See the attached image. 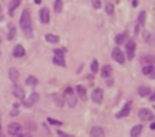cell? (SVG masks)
<instances>
[{"label":"cell","instance_id":"cell-1","mask_svg":"<svg viewBox=\"0 0 155 137\" xmlns=\"http://www.w3.org/2000/svg\"><path fill=\"white\" fill-rule=\"evenodd\" d=\"M20 26H21V30L24 32L26 36H32V20H30V12L29 9H24L23 14H21V18H20Z\"/></svg>","mask_w":155,"mask_h":137},{"label":"cell","instance_id":"cell-2","mask_svg":"<svg viewBox=\"0 0 155 137\" xmlns=\"http://www.w3.org/2000/svg\"><path fill=\"white\" fill-rule=\"evenodd\" d=\"M125 47H126V57L130 60H133L134 56H136V41L134 39H126Z\"/></svg>","mask_w":155,"mask_h":137},{"label":"cell","instance_id":"cell-3","mask_svg":"<svg viewBox=\"0 0 155 137\" xmlns=\"http://www.w3.org/2000/svg\"><path fill=\"white\" fill-rule=\"evenodd\" d=\"M111 57H113L114 62H118V64H124L125 62V54H124V51L119 47H114L111 50Z\"/></svg>","mask_w":155,"mask_h":137},{"label":"cell","instance_id":"cell-4","mask_svg":"<svg viewBox=\"0 0 155 137\" xmlns=\"http://www.w3.org/2000/svg\"><path fill=\"white\" fill-rule=\"evenodd\" d=\"M21 131H23V127H21V123H18V122H12V123H9V127H8V133L11 134V136H18V134H21Z\"/></svg>","mask_w":155,"mask_h":137},{"label":"cell","instance_id":"cell-5","mask_svg":"<svg viewBox=\"0 0 155 137\" xmlns=\"http://www.w3.org/2000/svg\"><path fill=\"white\" fill-rule=\"evenodd\" d=\"M102 98H104V92H102V89H99V88L94 89V92H92V101L95 104H101Z\"/></svg>","mask_w":155,"mask_h":137},{"label":"cell","instance_id":"cell-6","mask_svg":"<svg viewBox=\"0 0 155 137\" xmlns=\"http://www.w3.org/2000/svg\"><path fill=\"white\" fill-rule=\"evenodd\" d=\"M139 118L141 121H152L154 119V115L149 108H140L139 110Z\"/></svg>","mask_w":155,"mask_h":137},{"label":"cell","instance_id":"cell-7","mask_svg":"<svg viewBox=\"0 0 155 137\" xmlns=\"http://www.w3.org/2000/svg\"><path fill=\"white\" fill-rule=\"evenodd\" d=\"M130 111H131V103H125V106L122 107V110L116 113V118H118V119L126 118L128 115H130Z\"/></svg>","mask_w":155,"mask_h":137},{"label":"cell","instance_id":"cell-8","mask_svg":"<svg viewBox=\"0 0 155 137\" xmlns=\"http://www.w3.org/2000/svg\"><path fill=\"white\" fill-rule=\"evenodd\" d=\"M9 80L14 83V84H17L18 83V80H20V72H18V69L17 68H9Z\"/></svg>","mask_w":155,"mask_h":137},{"label":"cell","instance_id":"cell-9","mask_svg":"<svg viewBox=\"0 0 155 137\" xmlns=\"http://www.w3.org/2000/svg\"><path fill=\"white\" fill-rule=\"evenodd\" d=\"M38 99H39V95H38L36 92H32V95H30L27 99H24V106H26V107H32L33 104L38 103Z\"/></svg>","mask_w":155,"mask_h":137},{"label":"cell","instance_id":"cell-10","mask_svg":"<svg viewBox=\"0 0 155 137\" xmlns=\"http://www.w3.org/2000/svg\"><path fill=\"white\" fill-rule=\"evenodd\" d=\"M75 92H77V96H79L81 101H86V99H87V93H86V88H84V86L79 84L75 88Z\"/></svg>","mask_w":155,"mask_h":137},{"label":"cell","instance_id":"cell-11","mask_svg":"<svg viewBox=\"0 0 155 137\" xmlns=\"http://www.w3.org/2000/svg\"><path fill=\"white\" fill-rule=\"evenodd\" d=\"M12 92H14V96H17L18 99L24 101V89L18 84H14V88H12Z\"/></svg>","mask_w":155,"mask_h":137},{"label":"cell","instance_id":"cell-12","mask_svg":"<svg viewBox=\"0 0 155 137\" xmlns=\"http://www.w3.org/2000/svg\"><path fill=\"white\" fill-rule=\"evenodd\" d=\"M12 54H14V57H17V59H20V57H23V56H26V50H24V47L23 45H15L14 47V51H12Z\"/></svg>","mask_w":155,"mask_h":137},{"label":"cell","instance_id":"cell-13","mask_svg":"<svg viewBox=\"0 0 155 137\" xmlns=\"http://www.w3.org/2000/svg\"><path fill=\"white\" fill-rule=\"evenodd\" d=\"M39 18H41V23H50V11L47 8H42L39 11Z\"/></svg>","mask_w":155,"mask_h":137},{"label":"cell","instance_id":"cell-14","mask_svg":"<svg viewBox=\"0 0 155 137\" xmlns=\"http://www.w3.org/2000/svg\"><path fill=\"white\" fill-rule=\"evenodd\" d=\"M111 72H113V68H111L110 65H104V66L101 68V76H102V78L111 77Z\"/></svg>","mask_w":155,"mask_h":137},{"label":"cell","instance_id":"cell-15","mask_svg":"<svg viewBox=\"0 0 155 137\" xmlns=\"http://www.w3.org/2000/svg\"><path fill=\"white\" fill-rule=\"evenodd\" d=\"M143 39H145L148 44H151V45L155 44V36H154V33L149 32V30H145V32H143Z\"/></svg>","mask_w":155,"mask_h":137},{"label":"cell","instance_id":"cell-16","mask_svg":"<svg viewBox=\"0 0 155 137\" xmlns=\"http://www.w3.org/2000/svg\"><path fill=\"white\" fill-rule=\"evenodd\" d=\"M151 92H152V91H151V88H148V86H141V88L137 89V93H139V96H141V98L149 96Z\"/></svg>","mask_w":155,"mask_h":137},{"label":"cell","instance_id":"cell-17","mask_svg":"<svg viewBox=\"0 0 155 137\" xmlns=\"http://www.w3.org/2000/svg\"><path fill=\"white\" fill-rule=\"evenodd\" d=\"M104 136V128L101 127H94L90 130V137H102Z\"/></svg>","mask_w":155,"mask_h":137},{"label":"cell","instance_id":"cell-18","mask_svg":"<svg viewBox=\"0 0 155 137\" xmlns=\"http://www.w3.org/2000/svg\"><path fill=\"white\" fill-rule=\"evenodd\" d=\"M141 130H143V125L141 123H137V125H134L133 128H131V137H139L140 134H141Z\"/></svg>","mask_w":155,"mask_h":137},{"label":"cell","instance_id":"cell-19","mask_svg":"<svg viewBox=\"0 0 155 137\" xmlns=\"http://www.w3.org/2000/svg\"><path fill=\"white\" fill-rule=\"evenodd\" d=\"M20 3H21V0H11V3H9V15H12L15 12V9L20 6Z\"/></svg>","mask_w":155,"mask_h":137},{"label":"cell","instance_id":"cell-20","mask_svg":"<svg viewBox=\"0 0 155 137\" xmlns=\"http://www.w3.org/2000/svg\"><path fill=\"white\" fill-rule=\"evenodd\" d=\"M15 35H17V29H15V26L14 24H9L8 26V39L11 41V39H14L15 38Z\"/></svg>","mask_w":155,"mask_h":137},{"label":"cell","instance_id":"cell-21","mask_svg":"<svg viewBox=\"0 0 155 137\" xmlns=\"http://www.w3.org/2000/svg\"><path fill=\"white\" fill-rule=\"evenodd\" d=\"M126 36H128L126 32L118 35V36H116V44H118V45H119V44H125V42H126Z\"/></svg>","mask_w":155,"mask_h":137},{"label":"cell","instance_id":"cell-22","mask_svg":"<svg viewBox=\"0 0 155 137\" xmlns=\"http://www.w3.org/2000/svg\"><path fill=\"white\" fill-rule=\"evenodd\" d=\"M53 64L57 65V66H62V68H63V66H66L65 59H63V57H56V56H54V57H53Z\"/></svg>","mask_w":155,"mask_h":137},{"label":"cell","instance_id":"cell-23","mask_svg":"<svg viewBox=\"0 0 155 137\" xmlns=\"http://www.w3.org/2000/svg\"><path fill=\"white\" fill-rule=\"evenodd\" d=\"M141 72H143L145 76H152L154 74V65H145L143 69H141Z\"/></svg>","mask_w":155,"mask_h":137},{"label":"cell","instance_id":"cell-24","mask_svg":"<svg viewBox=\"0 0 155 137\" xmlns=\"http://www.w3.org/2000/svg\"><path fill=\"white\" fill-rule=\"evenodd\" d=\"M45 39L50 42V44H57L59 42V38L56 35H51V33H48V35H45Z\"/></svg>","mask_w":155,"mask_h":137},{"label":"cell","instance_id":"cell-25","mask_svg":"<svg viewBox=\"0 0 155 137\" xmlns=\"http://www.w3.org/2000/svg\"><path fill=\"white\" fill-rule=\"evenodd\" d=\"M90 71H92V74H96L99 71V64H98L96 59H94L92 64H90Z\"/></svg>","mask_w":155,"mask_h":137},{"label":"cell","instance_id":"cell-26","mask_svg":"<svg viewBox=\"0 0 155 137\" xmlns=\"http://www.w3.org/2000/svg\"><path fill=\"white\" fill-rule=\"evenodd\" d=\"M63 9V2L62 0H54V11H56V14H60Z\"/></svg>","mask_w":155,"mask_h":137},{"label":"cell","instance_id":"cell-27","mask_svg":"<svg viewBox=\"0 0 155 137\" xmlns=\"http://www.w3.org/2000/svg\"><path fill=\"white\" fill-rule=\"evenodd\" d=\"M145 21H146V12L141 11L140 14H139V26H143Z\"/></svg>","mask_w":155,"mask_h":137},{"label":"cell","instance_id":"cell-28","mask_svg":"<svg viewBox=\"0 0 155 137\" xmlns=\"http://www.w3.org/2000/svg\"><path fill=\"white\" fill-rule=\"evenodd\" d=\"M26 83H27L29 86H36V84H38V78L33 77V76H29L27 80H26Z\"/></svg>","mask_w":155,"mask_h":137},{"label":"cell","instance_id":"cell-29","mask_svg":"<svg viewBox=\"0 0 155 137\" xmlns=\"http://www.w3.org/2000/svg\"><path fill=\"white\" fill-rule=\"evenodd\" d=\"M152 62H154V56H151V54H146L145 57H141V64H143V65H145V64H146V65H148V64H152Z\"/></svg>","mask_w":155,"mask_h":137},{"label":"cell","instance_id":"cell-30","mask_svg":"<svg viewBox=\"0 0 155 137\" xmlns=\"http://www.w3.org/2000/svg\"><path fill=\"white\" fill-rule=\"evenodd\" d=\"M106 12L109 15H113V12H114V6L111 3H106Z\"/></svg>","mask_w":155,"mask_h":137},{"label":"cell","instance_id":"cell-31","mask_svg":"<svg viewBox=\"0 0 155 137\" xmlns=\"http://www.w3.org/2000/svg\"><path fill=\"white\" fill-rule=\"evenodd\" d=\"M75 104H77V99L74 98V95L68 96V106H69V107H75Z\"/></svg>","mask_w":155,"mask_h":137},{"label":"cell","instance_id":"cell-32","mask_svg":"<svg viewBox=\"0 0 155 137\" xmlns=\"http://www.w3.org/2000/svg\"><path fill=\"white\" fill-rule=\"evenodd\" d=\"M54 56H56V57H65V56H63V50L56 48V50H54Z\"/></svg>","mask_w":155,"mask_h":137},{"label":"cell","instance_id":"cell-33","mask_svg":"<svg viewBox=\"0 0 155 137\" xmlns=\"http://www.w3.org/2000/svg\"><path fill=\"white\" fill-rule=\"evenodd\" d=\"M65 95H66V96H71V95H74V91H72V88H71V86H69V88H66V89H65Z\"/></svg>","mask_w":155,"mask_h":137},{"label":"cell","instance_id":"cell-34","mask_svg":"<svg viewBox=\"0 0 155 137\" xmlns=\"http://www.w3.org/2000/svg\"><path fill=\"white\" fill-rule=\"evenodd\" d=\"M54 101H56V104H57L59 107H62V106H63V101H62V98H59V96H54Z\"/></svg>","mask_w":155,"mask_h":137},{"label":"cell","instance_id":"cell-35","mask_svg":"<svg viewBox=\"0 0 155 137\" xmlns=\"http://www.w3.org/2000/svg\"><path fill=\"white\" fill-rule=\"evenodd\" d=\"M92 5H94L95 9H99V8H101V0H94V3H92Z\"/></svg>","mask_w":155,"mask_h":137},{"label":"cell","instance_id":"cell-36","mask_svg":"<svg viewBox=\"0 0 155 137\" xmlns=\"http://www.w3.org/2000/svg\"><path fill=\"white\" fill-rule=\"evenodd\" d=\"M48 122H50V123H53V125H62V122H60V121H56V119H51V118L48 119Z\"/></svg>","mask_w":155,"mask_h":137},{"label":"cell","instance_id":"cell-37","mask_svg":"<svg viewBox=\"0 0 155 137\" xmlns=\"http://www.w3.org/2000/svg\"><path fill=\"white\" fill-rule=\"evenodd\" d=\"M17 137H32V134H30V133H21V134H18Z\"/></svg>","mask_w":155,"mask_h":137},{"label":"cell","instance_id":"cell-38","mask_svg":"<svg viewBox=\"0 0 155 137\" xmlns=\"http://www.w3.org/2000/svg\"><path fill=\"white\" fill-rule=\"evenodd\" d=\"M149 99H151V101H154V99H155V93H151L149 95Z\"/></svg>","mask_w":155,"mask_h":137},{"label":"cell","instance_id":"cell-39","mask_svg":"<svg viewBox=\"0 0 155 137\" xmlns=\"http://www.w3.org/2000/svg\"><path fill=\"white\" fill-rule=\"evenodd\" d=\"M59 136H62V137H69V136H68V134H63V133H62V131H59Z\"/></svg>","mask_w":155,"mask_h":137},{"label":"cell","instance_id":"cell-40","mask_svg":"<svg viewBox=\"0 0 155 137\" xmlns=\"http://www.w3.org/2000/svg\"><path fill=\"white\" fill-rule=\"evenodd\" d=\"M151 130H152V131L155 130V122H152V123H151Z\"/></svg>","mask_w":155,"mask_h":137},{"label":"cell","instance_id":"cell-41","mask_svg":"<svg viewBox=\"0 0 155 137\" xmlns=\"http://www.w3.org/2000/svg\"><path fill=\"white\" fill-rule=\"evenodd\" d=\"M2 18H3V15H2V8H0V21H2Z\"/></svg>","mask_w":155,"mask_h":137},{"label":"cell","instance_id":"cell-42","mask_svg":"<svg viewBox=\"0 0 155 137\" xmlns=\"http://www.w3.org/2000/svg\"><path fill=\"white\" fill-rule=\"evenodd\" d=\"M35 3H36V5H39V3H41V0H35Z\"/></svg>","mask_w":155,"mask_h":137},{"label":"cell","instance_id":"cell-43","mask_svg":"<svg viewBox=\"0 0 155 137\" xmlns=\"http://www.w3.org/2000/svg\"><path fill=\"white\" fill-rule=\"evenodd\" d=\"M152 78H155V71H154V74H152V76H151Z\"/></svg>","mask_w":155,"mask_h":137},{"label":"cell","instance_id":"cell-44","mask_svg":"<svg viewBox=\"0 0 155 137\" xmlns=\"http://www.w3.org/2000/svg\"><path fill=\"white\" fill-rule=\"evenodd\" d=\"M0 136H2V130H0Z\"/></svg>","mask_w":155,"mask_h":137},{"label":"cell","instance_id":"cell-45","mask_svg":"<svg viewBox=\"0 0 155 137\" xmlns=\"http://www.w3.org/2000/svg\"><path fill=\"white\" fill-rule=\"evenodd\" d=\"M0 137H5V136H3V134H2V136H0Z\"/></svg>","mask_w":155,"mask_h":137},{"label":"cell","instance_id":"cell-46","mask_svg":"<svg viewBox=\"0 0 155 137\" xmlns=\"http://www.w3.org/2000/svg\"><path fill=\"white\" fill-rule=\"evenodd\" d=\"M0 42H2V39H0Z\"/></svg>","mask_w":155,"mask_h":137}]
</instances>
